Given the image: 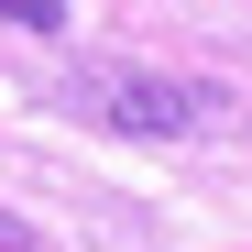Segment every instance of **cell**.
<instances>
[{"label": "cell", "mask_w": 252, "mask_h": 252, "mask_svg": "<svg viewBox=\"0 0 252 252\" xmlns=\"http://www.w3.org/2000/svg\"><path fill=\"white\" fill-rule=\"evenodd\" d=\"M0 252H33V230H22V220H0Z\"/></svg>", "instance_id": "cell-3"}, {"label": "cell", "mask_w": 252, "mask_h": 252, "mask_svg": "<svg viewBox=\"0 0 252 252\" xmlns=\"http://www.w3.org/2000/svg\"><path fill=\"white\" fill-rule=\"evenodd\" d=\"M66 99H77V110H99V132H143V143H176V132H197V121H241L230 88L154 77V66H88Z\"/></svg>", "instance_id": "cell-1"}, {"label": "cell", "mask_w": 252, "mask_h": 252, "mask_svg": "<svg viewBox=\"0 0 252 252\" xmlns=\"http://www.w3.org/2000/svg\"><path fill=\"white\" fill-rule=\"evenodd\" d=\"M0 11H11L22 33H66V0H0Z\"/></svg>", "instance_id": "cell-2"}]
</instances>
